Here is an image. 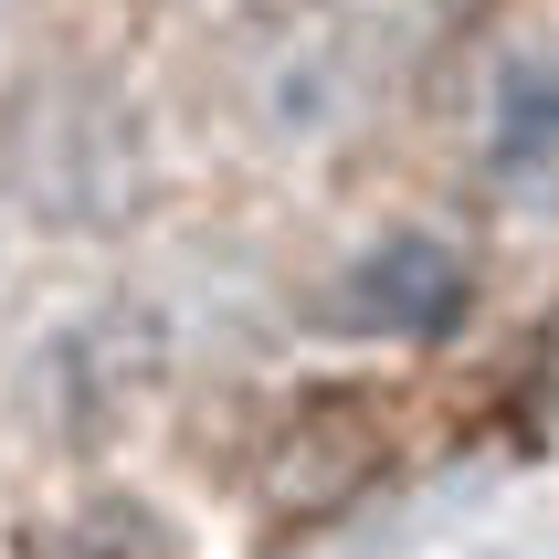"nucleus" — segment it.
<instances>
[{"label": "nucleus", "instance_id": "f03ea898", "mask_svg": "<svg viewBox=\"0 0 559 559\" xmlns=\"http://www.w3.org/2000/svg\"><path fill=\"white\" fill-rule=\"evenodd\" d=\"M253 117L275 127V138H338L348 117H359V95H370V43H359V22L348 11H296V22H264V43H253Z\"/></svg>", "mask_w": 559, "mask_h": 559}, {"label": "nucleus", "instance_id": "7ed1b4c3", "mask_svg": "<svg viewBox=\"0 0 559 559\" xmlns=\"http://www.w3.org/2000/svg\"><path fill=\"white\" fill-rule=\"evenodd\" d=\"M475 307V264L443 233H380L359 264L338 275V328L359 338H443Z\"/></svg>", "mask_w": 559, "mask_h": 559}, {"label": "nucleus", "instance_id": "f257e3e1", "mask_svg": "<svg viewBox=\"0 0 559 559\" xmlns=\"http://www.w3.org/2000/svg\"><path fill=\"white\" fill-rule=\"evenodd\" d=\"M11 180L43 201V212H74V222H106L127 212V190H138V127H127L117 95L95 85H43L32 106H11Z\"/></svg>", "mask_w": 559, "mask_h": 559}, {"label": "nucleus", "instance_id": "20e7f679", "mask_svg": "<svg viewBox=\"0 0 559 559\" xmlns=\"http://www.w3.org/2000/svg\"><path fill=\"white\" fill-rule=\"evenodd\" d=\"M158 370H169V317H148V307H106V317H85V328L53 338L63 423H117Z\"/></svg>", "mask_w": 559, "mask_h": 559}, {"label": "nucleus", "instance_id": "39448f33", "mask_svg": "<svg viewBox=\"0 0 559 559\" xmlns=\"http://www.w3.org/2000/svg\"><path fill=\"white\" fill-rule=\"evenodd\" d=\"M486 180L507 201L559 190V53H518L486 95Z\"/></svg>", "mask_w": 559, "mask_h": 559}, {"label": "nucleus", "instance_id": "423d86ee", "mask_svg": "<svg viewBox=\"0 0 559 559\" xmlns=\"http://www.w3.org/2000/svg\"><path fill=\"white\" fill-rule=\"evenodd\" d=\"M22 559H180V538L158 528L138 497H85V507H63Z\"/></svg>", "mask_w": 559, "mask_h": 559}]
</instances>
